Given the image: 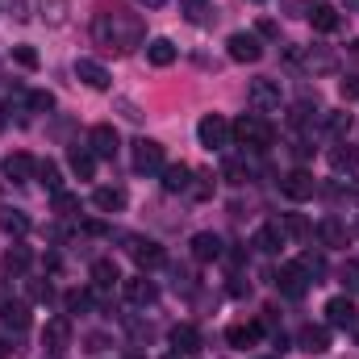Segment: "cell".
<instances>
[{
    "mask_svg": "<svg viewBox=\"0 0 359 359\" xmlns=\"http://www.w3.org/2000/svg\"><path fill=\"white\" fill-rule=\"evenodd\" d=\"M339 280H343V288H347V292H359V264H343Z\"/></svg>",
    "mask_w": 359,
    "mask_h": 359,
    "instance_id": "cell-44",
    "label": "cell"
},
{
    "mask_svg": "<svg viewBox=\"0 0 359 359\" xmlns=\"http://www.w3.org/2000/svg\"><path fill=\"white\" fill-rule=\"evenodd\" d=\"M355 339H359V326H355Z\"/></svg>",
    "mask_w": 359,
    "mask_h": 359,
    "instance_id": "cell-59",
    "label": "cell"
},
{
    "mask_svg": "<svg viewBox=\"0 0 359 359\" xmlns=\"http://www.w3.org/2000/svg\"><path fill=\"white\" fill-rule=\"evenodd\" d=\"M168 163H163V147L155 138H138L134 142V172L138 176H159Z\"/></svg>",
    "mask_w": 359,
    "mask_h": 359,
    "instance_id": "cell-4",
    "label": "cell"
},
{
    "mask_svg": "<svg viewBox=\"0 0 359 359\" xmlns=\"http://www.w3.org/2000/svg\"><path fill=\"white\" fill-rule=\"evenodd\" d=\"M280 230H284V234H288V238H309V222H305V217H301V213H288V217H284V226H280Z\"/></svg>",
    "mask_w": 359,
    "mask_h": 359,
    "instance_id": "cell-39",
    "label": "cell"
},
{
    "mask_svg": "<svg viewBox=\"0 0 359 359\" xmlns=\"http://www.w3.org/2000/svg\"><path fill=\"white\" fill-rule=\"evenodd\" d=\"M121 292H126L130 305H155V301H159V288H155V280H147V276L121 280Z\"/></svg>",
    "mask_w": 359,
    "mask_h": 359,
    "instance_id": "cell-15",
    "label": "cell"
},
{
    "mask_svg": "<svg viewBox=\"0 0 359 359\" xmlns=\"http://www.w3.org/2000/svg\"><path fill=\"white\" fill-rule=\"evenodd\" d=\"M29 297H34V301H50V284L34 280V284H29Z\"/></svg>",
    "mask_w": 359,
    "mask_h": 359,
    "instance_id": "cell-50",
    "label": "cell"
},
{
    "mask_svg": "<svg viewBox=\"0 0 359 359\" xmlns=\"http://www.w3.org/2000/svg\"><path fill=\"white\" fill-rule=\"evenodd\" d=\"M192 180H196V184H192L188 192H192L196 201H209V192H213V184H209V176H192Z\"/></svg>",
    "mask_w": 359,
    "mask_h": 359,
    "instance_id": "cell-47",
    "label": "cell"
},
{
    "mask_svg": "<svg viewBox=\"0 0 359 359\" xmlns=\"http://www.w3.org/2000/svg\"><path fill=\"white\" fill-rule=\"evenodd\" d=\"M0 230H4V234H13V238H21V234H29V217H25L21 209L0 205Z\"/></svg>",
    "mask_w": 359,
    "mask_h": 359,
    "instance_id": "cell-31",
    "label": "cell"
},
{
    "mask_svg": "<svg viewBox=\"0 0 359 359\" xmlns=\"http://www.w3.org/2000/svg\"><path fill=\"white\" fill-rule=\"evenodd\" d=\"M264 359H271V355H264Z\"/></svg>",
    "mask_w": 359,
    "mask_h": 359,
    "instance_id": "cell-61",
    "label": "cell"
},
{
    "mask_svg": "<svg viewBox=\"0 0 359 359\" xmlns=\"http://www.w3.org/2000/svg\"><path fill=\"white\" fill-rule=\"evenodd\" d=\"M222 255H226L222 234H213V230L192 234V259H196V264H213V259H222Z\"/></svg>",
    "mask_w": 359,
    "mask_h": 359,
    "instance_id": "cell-10",
    "label": "cell"
},
{
    "mask_svg": "<svg viewBox=\"0 0 359 359\" xmlns=\"http://www.w3.org/2000/svg\"><path fill=\"white\" fill-rule=\"evenodd\" d=\"M117 280H121V271H117V264H113V259H96V264H92V284L113 288Z\"/></svg>",
    "mask_w": 359,
    "mask_h": 359,
    "instance_id": "cell-35",
    "label": "cell"
},
{
    "mask_svg": "<svg viewBox=\"0 0 359 359\" xmlns=\"http://www.w3.org/2000/svg\"><path fill=\"white\" fill-rule=\"evenodd\" d=\"M347 4H351V8H359V0H347Z\"/></svg>",
    "mask_w": 359,
    "mask_h": 359,
    "instance_id": "cell-56",
    "label": "cell"
},
{
    "mask_svg": "<svg viewBox=\"0 0 359 359\" xmlns=\"http://www.w3.org/2000/svg\"><path fill=\"white\" fill-rule=\"evenodd\" d=\"M322 130H326V138H334V142H343V138L351 134V113H347V109H334V113H326V121H322Z\"/></svg>",
    "mask_w": 359,
    "mask_h": 359,
    "instance_id": "cell-30",
    "label": "cell"
},
{
    "mask_svg": "<svg viewBox=\"0 0 359 359\" xmlns=\"http://www.w3.org/2000/svg\"><path fill=\"white\" fill-rule=\"evenodd\" d=\"M280 13H288V17H309V13H313V0H280Z\"/></svg>",
    "mask_w": 359,
    "mask_h": 359,
    "instance_id": "cell-42",
    "label": "cell"
},
{
    "mask_svg": "<svg viewBox=\"0 0 359 359\" xmlns=\"http://www.w3.org/2000/svg\"><path fill=\"white\" fill-rule=\"evenodd\" d=\"M284 63L288 67H305V46H284Z\"/></svg>",
    "mask_w": 359,
    "mask_h": 359,
    "instance_id": "cell-48",
    "label": "cell"
},
{
    "mask_svg": "<svg viewBox=\"0 0 359 359\" xmlns=\"http://www.w3.org/2000/svg\"><path fill=\"white\" fill-rule=\"evenodd\" d=\"M305 72H313V76L334 72V55H330L326 46H309V50H305Z\"/></svg>",
    "mask_w": 359,
    "mask_h": 359,
    "instance_id": "cell-33",
    "label": "cell"
},
{
    "mask_svg": "<svg viewBox=\"0 0 359 359\" xmlns=\"http://www.w3.org/2000/svg\"><path fill=\"white\" fill-rule=\"evenodd\" d=\"M67 163H72V172H76L80 180H92V176H96V155H92L88 147H72Z\"/></svg>",
    "mask_w": 359,
    "mask_h": 359,
    "instance_id": "cell-32",
    "label": "cell"
},
{
    "mask_svg": "<svg viewBox=\"0 0 359 359\" xmlns=\"http://www.w3.org/2000/svg\"><path fill=\"white\" fill-rule=\"evenodd\" d=\"M326 159H330V168H334L339 176H355V168H359V151L351 142H334V147L326 151Z\"/></svg>",
    "mask_w": 359,
    "mask_h": 359,
    "instance_id": "cell-21",
    "label": "cell"
},
{
    "mask_svg": "<svg viewBox=\"0 0 359 359\" xmlns=\"http://www.w3.org/2000/svg\"><path fill=\"white\" fill-rule=\"evenodd\" d=\"M280 192L288 201H313L318 196V180H313V172H305V168H292L288 176L280 180Z\"/></svg>",
    "mask_w": 359,
    "mask_h": 359,
    "instance_id": "cell-6",
    "label": "cell"
},
{
    "mask_svg": "<svg viewBox=\"0 0 359 359\" xmlns=\"http://www.w3.org/2000/svg\"><path fill=\"white\" fill-rule=\"evenodd\" d=\"M126 243H130V247H126V251H130V259H134L142 271L163 268V264H168V251H163L155 238H126Z\"/></svg>",
    "mask_w": 359,
    "mask_h": 359,
    "instance_id": "cell-5",
    "label": "cell"
},
{
    "mask_svg": "<svg viewBox=\"0 0 359 359\" xmlns=\"http://www.w3.org/2000/svg\"><path fill=\"white\" fill-rule=\"evenodd\" d=\"M117 147H121V138H117L113 126H92L88 130V151L96 155V159H113Z\"/></svg>",
    "mask_w": 359,
    "mask_h": 359,
    "instance_id": "cell-13",
    "label": "cell"
},
{
    "mask_svg": "<svg viewBox=\"0 0 359 359\" xmlns=\"http://www.w3.org/2000/svg\"><path fill=\"white\" fill-rule=\"evenodd\" d=\"M92 38H96V46H104V50H113V55H130V50L142 46L147 25H142L138 13H130V8H121V4H104V8L92 17Z\"/></svg>",
    "mask_w": 359,
    "mask_h": 359,
    "instance_id": "cell-1",
    "label": "cell"
},
{
    "mask_svg": "<svg viewBox=\"0 0 359 359\" xmlns=\"http://www.w3.org/2000/svg\"><path fill=\"white\" fill-rule=\"evenodd\" d=\"M25 104H29L34 113H50V109H55V96H50V92H29Z\"/></svg>",
    "mask_w": 359,
    "mask_h": 359,
    "instance_id": "cell-41",
    "label": "cell"
},
{
    "mask_svg": "<svg viewBox=\"0 0 359 359\" xmlns=\"http://www.w3.org/2000/svg\"><path fill=\"white\" fill-rule=\"evenodd\" d=\"M34 264V255H29V247H21V243H13L8 251H4V259H0V268L8 271V276H25Z\"/></svg>",
    "mask_w": 359,
    "mask_h": 359,
    "instance_id": "cell-25",
    "label": "cell"
},
{
    "mask_svg": "<svg viewBox=\"0 0 359 359\" xmlns=\"http://www.w3.org/2000/svg\"><path fill=\"white\" fill-rule=\"evenodd\" d=\"M163 359H180V355H176V351H172V355H163Z\"/></svg>",
    "mask_w": 359,
    "mask_h": 359,
    "instance_id": "cell-57",
    "label": "cell"
},
{
    "mask_svg": "<svg viewBox=\"0 0 359 359\" xmlns=\"http://www.w3.org/2000/svg\"><path fill=\"white\" fill-rule=\"evenodd\" d=\"M297 264H301V271H305V276H309L313 284H318V280L326 276V259H322V255H301Z\"/></svg>",
    "mask_w": 359,
    "mask_h": 359,
    "instance_id": "cell-40",
    "label": "cell"
},
{
    "mask_svg": "<svg viewBox=\"0 0 359 359\" xmlns=\"http://www.w3.org/2000/svg\"><path fill=\"white\" fill-rule=\"evenodd\" d=\"M196 138H201L205 151H226V147L234 142V130H230V121H226L222 113H205V117L196 121Z\"/></svg>",
    "mask_w": 359,
    "mask_h": 359,
    "instance_id": "cell-3",
    "label": "cell"
},
{
    "mask_svg": "<svg viewBox=\"0 0 359 359\" xmlns=\"http://www.w3.org/2000/svg\"><path fill=\"white\" fill-rule=\"evenodd\" d=\"M247 100H251L255 113H271V109H280V80H251Z\"/></svg>",
    "mask_w": 359,
    "mask_h": 359,
    "instance_id": "cell-8",
    "label": "cell"
},
{
    "mask_svg": "<svg viewBox=\"0 0 359 359\" xmlns=\"http://www.w3.org/2000/svg\"><path fill=\"white\" fill-rule=\"evenodd\" d=\"M255 34H259V38H280V25H276L271 17H259V25H255Z\"/></svg>",
    "mask_w": 359,
    "mask_h": 359,
    "instance_id": "cell-49",
    "label": "cell"
},
{
    "mask_svg": "<svg viewBox=\"0 0 359 359\" xmlns=\"http://www.w3.org/2000/svg\"><path fill=\"white\" fill-rule=\"evenodd\" d=\"M318 238L326 243V247H347V238H351V230L339 222V217H322L318 222Z\"/></svg>",
    "mask_w": 359,
    "mask_h": 359,
    "instance_id": "cell-24",
    "label": "cell"
},
{
    "mask_svg": "<svg viewBox=\"0 0 359 359\" xmlns=\"http://www.w3.org/2000/svg\"><path fill=\"white\" fill-rule=\"evenodd\" d=\"M38 184H42L50 196L63 192V176H59V163H55V159H42V163H38Z\"/></svg>",
    "mask_w": 359,
    "mask_h": 359,
    "instance_id": "cell-34",
    "label": "cell"
},
{
    "mask_svg": "<svg viewBox=\"0 0 359 359\" xmlns=\"http://www.w3.org/2000/svg\"><path fill=\"white\" fill-rule=\"evenodd\" d=\"M259 339H264V322H234V326L226 330V343H230V347H238V351L255 347Z\"/></svg>",
    "mask_w": 359,
    "mask_h": 359,
    "instance_id": "cell-19",
    "label": "cell"
},
{
    "mask_svg": "<svg viewBox=\"0 0 359 359\" xmlns=\"http://www.w3.org/2000/svg\"><path fill=\"white\" fill-rule=\"evenodd\" d=\"M222 176L230 180V184H247V176H251V172H247V159H234V155H230V159L222 163Z\"/></svg>",
    "mask_w": 359,
    "mask_h": 359,
    "instance_id": "cell-37",
    "label": "cell"
},
{
    "mask_svg": "<svg viewBox=\"0 0 359 359\" xmlns=\"http://www.w3.org/2000/svg\"><path fill=\"white\" fill-rule=\"evenodd\" d=\"M92 205H96L100 213H121V209H126V188H117V184H100V188L92 192Z\"/></svg>",
    "mask_w": 359,
    "mask_h": 359,
    "instance_id": "cell-22",
    "label": "cell"
},
{
    "mask_svg": "<svg viewBox=\"0 0 359 359\" xmlns=\"http://www.w3.org/2000/svg\"><path fill=\"white\" fill-rule=\"evenodd\" d=\"M76 80L88 84V88H96V92H104L109 84H113V76H109L96 59H76Z\"/></svg>",
    "mask_w": 359,
    "mask_h": 359,
    "instance_id": "cell-20",
    "label": "cell"
},
{
    "mask_svg": "<svg viewBox=\"0 0 359 359\" xmlns=\"http://www.w3.org/2000/svg\"><path fill=\"white\" fill-rule=\"evenodd\" d=\"M168 343H172L176 355H196V351H201V330L188 326V322H180V326L168 330Z\"/></svg>",
    "mask_w": 359,
    "mask_h": 359,
    "instance_id": "cell-18",
    "label": "cell"
},
{
    "mask_svg": "<svg viewBox=\"0 0 359 359\" xmlns=\"http://www.w3.org/2000/svg\"><path fill=\"white\" fill-rule=\"evenodd\" d=\"M96 301H92V292H67V313H84L92 309Z\"/></svg>",
    "mask_w": 359,
    "mask_h": 359,
    "instance_id": "cell-43",
    "label": "cell"
},
{
    "mask_svg": "<svg viewBox=\"0 0 359 359\" xmlns=\"http://www.w3.org/2000/svg\"><path fill=\"white\" fill-rule=\"evenodd\" d=\"M251 247H255L259 255H276V251L284 247V230H280V222L259 226V230H255V238H251Z\"/></svg>",
    "mask_w": 359,
    "mask_h": 359,
    "instance_id": "cell-23",
    "label": "cell"
},
{
    "mask_svg": "<svg viewBox=\"0 0 359 359\" xmlns=\"http://www.w3.org/2000/svg\"><path fill=\"white\" fill-rule=\"evenodd\" d=\"M355 234H359V226H355Z\"/></svg>",
    "mask_w": 359,
    "mask_h": 359,
    "instance_id": "cell-60",
    "label": "cell"
},
{
    "mask_svg": "<svg viewBox=\"0 0 359 359\" xmlns=\"http://www.w3.org/2000/svg\"><path fill=\"white\" fill-rule=\"evenodd\" d=\"M76 209H80V201H76L72 192H55V213L67 217V213H76Z\"/></svg>",
    "mask_w": 359,
    "mask_h": 359,
    "instance_id": "cell-45",
    "label": "cell"
},
{
    "mask_svg": "<svg viewBox=\"0 0 359 359\" xmlns=\"http://www.w3.org/2000/svg\"><path fill=\"white\" fill-rule=\"evenodd\" d=\"M29 322H34V318H29V305H25V301H4V305H0V326H4V330L25 334Z\"/></svg>",
    "mask_w": 359,
    "mask_h": 359,
    "instance_id": "cell-16",
    "label": "cell"
},
{
    "mask_svg": "<svg viewBox=\"0 0 359 359\" xmlns=\"http://www.w3.org/2000/svg\"><path fill=\"white\" fill-rule=\"evenodd\" d=\"M297 347H301V351H309V355H326V351H330V330L309 322V326H301V330H297Z\"/></svg>",
    "mask_w": 359,
    "mask_h": 359,
    "instance_id": "cell-17",
    "label": "cell"
},
{
    "mask_svg": "<svg viewBox=\"0 0 359 359\" xmlns=\"http://www.w3.org/2000/svg\"><path fill=\"white\" fill-rule=\"evenodd\" d=\"M309 21H313V29H318V34H334V29L343 25V17H339V8H330V4H313V13H309Z\"/></svg>",
    "mask_w": 359,
    "mask_h": 359,
    "instance_id": "cell-27",
    "label": "cell"
},
{
    "mask_svg": "<svg viewBox=\"0 0 359 359\" xmlns=\"http://www.w3.org/2000/svg\"><path fill=\"white\" fill-rule=\"evenodd\" d=\"M159 176H163V188L168 192H188L192 188V168L188 163H168Z\"/></svg>",
    "mask_w": 359,
    "mask_h": 359,
    "instance_id": "cell-26",
    "label": "cell"
},
{
    "mask_svg": "<svg viewBox=\"0 0 359 359\" xmlns=\"http://www.w3.org/2000/svg\"><path fill=\"white\" fill-rule=\"evenodd\" d=\"M326 322L339 326V330H355L359 313H355V305H351V297H330L326 301Z\"/></svg>",
    "mask_w": 359,
    "mask_h": 359,
    "instance_id": "cell-12",
    "label": "cell"
},
{
    "mask_svg": "<svg viewBox=\"0 0 359 359\" xmlns=\"http://www.w3.org/2000/svg\"><path fill=\"white\" fill-rule=\"evenodd\" d=\"M339 92H343V100H355V96H359V80H343Z\"/></svg>",
    "mask_w": 359,
    "mask_h": 359,
    "instance_id": "cell-51",
    "label": "cell"
},
{
    "mask_svg": "<svg viewBox=\"0 0 359 359\" xmlns=\"http://www.w3.org/2000/svg\"><path fill=\"white\" fill-rule=\"evenodd\" d=\"M180 13H184L192 25H205V21L213 17V4H209V0H180Z\"/></svg>",
    "mask_w": 359,
    "mask_h": 359,
    "instance_id": "cell-36",
    "label": "cell"
},
{
    "mask_svg": "<svg viewBox=\"0 0 359 359\" xmlns=\"http://www.w3.org/2000/svg\"><path fill=\"white\" fill-rule=\"evenodd\" d=\"M276 284H280V292H284V297H292V301H297V297H305V292H309V284H313V280L301 271V264H284L280 276H276Z\"/></svg>",
    "mask_w": 359,
    "mask_h": 359,
    "instance_id": "cell-14",
    "label": "cell"
},
{
    "mask_svg": "<svg viewBox=\"0 0 359 359\" xmlns=\"http://www.w3.org/2000/svg\"><path fill=\"white\" fill-rule=\"evenodd\" d=\"M42 347H46L50 355H63V351L72 347V318H50L46 330H42Z\"/></svg>",
    "mask_w": 359,
    "mask_h": 359,
    "instance_id": "cell-9",
    "label": "cell"
},
{
    "mask_svg": "<svg viewBox=\"0 0 359 359\" xmlns=\"http://www.w3.org/2000/svg\"><path fill=\"white\" fill-rule=\"evenodd\" d=\"M38 8L50 25H63V17H67V0H38Z\"/></svg>",
    "mask_w": 359,
    "mask_h": 359,
    "instance_id": "cell-38",
    "label": "cell"
},
{
    "mask_svg": "<svg viewBox=\"0 0 359 359\" xmlns=\"http://www.w3.org/2000/svg\"><path fill=\"white\" fill-rule=\"evenodd\" d=\"M147 59H151L155 67H172V63H176V46H172V38H151V42H147Z\"/></svg>",
    "mask_w": 359,
    "mask_h": 359,
    "instance_id": "cell-28",
    "label": "cell"
},
{
    "mask_svg": "<svg viewBox=\"0 0 359 359\" xmlns=\"http://www.w3.org/2000/svg\"><path fill=\"white\" fill-rule=\"evenodd\" d=\"M0 172H4V180H8V184H29V180L38 176V163H34L25 151H13V155L0 163Z\"/></svg>",
    "mask_w": 359,
    "mask_h": 359,
    "instance_id": "cell-11",
    "label": "cell"
},
{
    "mask_svg": "<svg viewBox=\"0 0 359 359\" xmlns=\"http://www.w3.org/2000/svg\"><path fill=\"white\" fill-rule=\"evenodd\" d=\"M4 355H8V343H0V359H4Z\"/></svg>",
    "mask_w": 359,
    "mask_h": 359,
    "instance_id": "cell-55",
    "label": "cell"
},
{
    "mask_svg": "<svg viewBox=\"0 0 359 359\" xmlns=\"http://www.w3.org/2000/svg\"><path fill=\"white\" fill-rule=\"evenodd\" d=\"M138 4H147V8H159V4H168V0H138Z\"/></svg>",
    "mask_w": 359,
    "mask_h": 359,
    "instance_id": "cell-54",
    "label": "cell"
},
{
    "mask_svg": "<svg viewBox=\"0 0 359 359\" xmlns=\"http://www.w3.org/2000/svg\"><path fill=\"white\" fill-rule=\"evenodd\" d=\"M251 4H264V0H251Z\"/></svg>",
    "mask_w": 359,
    "mask_h": 359,
    "instance_id": "cell-58",
    "label": "cell"
},
{
    "mask_svg": "<svg viewBox=\"0 0 359 359\" xmlns=\"http://www.w3.org/2000/svg\"><path fill=\"white\" fill-rule=\"evenodd\" d=\"M318 113H322V109H318V100H313V104H309V100H301V104H292V113H288V126L309 134V130H313V121H318Z\"/></svg>",
    "mask_w": 359,
    "mask_h": 359,
    "instance_id": "cell-29",
    "label": "cell"
},
{
    "mask_svg": "<svg viewBox=\"0 0 359 359\" xmlns=\"http://www.w3.org/2000/svg\"><path fill=\"white\" fill-rule=\"evenodd\" d=\"M13 17H17V21H25V17H29V13H25V0H13Z\"/></svg>",
    "mask_w": 359,
    "mask_h": 359,
    "instance_id": "cell-52",
    "label": "cell"
},
{
    "mask_svg": "<svg viewBox=\"0 0 359 359\" xmlns=\"http://www.w3.org/2000/svg\"><path fill=\"white\" fill-rule=\"evenodd\" d=\"M347 55H351V59H359V38L351 42V46H347Z\"/></svg>",
    "mask_w": 359,
    "mask_h": 359,
    "instance_id": "cell-53",
    "label": "cell"
},
{
    "mask_svg": "<svg viewBox=\"0 0 359 359\" xmlns=\"http://www.w3.org/2000/svg\"><path fill=\"white\" fill-rule=\"evenodd\" d=\"M234 142H243L247 151H268L271 142H276V134H271V126L259 117V113H247V117H238L234 126Z\"/></svg>",
    "mask_w": 359,
    "mask_h": 359,
    "instance_id": "cell-2",
    "label": "cell"
},
{
    "mask_svg": "<svg viewBox=\"0 0 359 359\" xmlns=\"http://www.w3.org/2000/svg\"><path fill=\"white\" fill-rule=\"evenodd\" d=\"M226 50H230L234 63H259V59H264V42H259V34H230Z\"/></svg>",
    "mask_w": 359,
    "mask_h": 359,
    "instance_id": "cell-7",
    "label": "cell"
},
{
    "mask_svg": "<svg viewBox=\"0 0 359 359\" xmlns=\"http://www.w3.org/2000/svg\"><path fill=\"white\" fill-rule=\"evenodd\" d=\"M13 59H17L21 67H29V72L38 67V50H29V46H13Z\"/></svg>",
    "mask_w": 359,
    "mask_h": 359,
    "instance_id": "cell-46",
    "label": "cell"
}]
</instances>
